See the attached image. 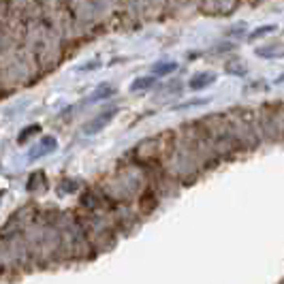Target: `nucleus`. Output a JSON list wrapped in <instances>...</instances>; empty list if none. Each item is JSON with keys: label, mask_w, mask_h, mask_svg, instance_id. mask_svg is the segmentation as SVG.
<instances>
[{"label": "nucleus", "mask_w": 284, "mask_h": 284, "mask_svg": "<svg viewBox=\"0 0 284 284\" xmlns=\"http://www.w3.org/2000/svg\"><path fill=\"white\" fill-rule=\"evenodd\" d=\"M114 114H116V111H111V114H103V116L99 117V120L90 122V128H88V133H96V131H99V128H103V124H105V122L109 120V117L114 116Z\"/></svg>", "instance_id": "nucleus-1"}, {"label": "nucleus", "mask_w": 284, "mask_h": 284, "mask_svg": "<svg viewBox=\"0 0 284 284\" xmlns=\"http://www.w3.org/2000/svg\"><path fill=\"white\" fill-rule=\"evenodd\" d=\"M154 84V77H141V79H137L135 84H133V92H137V90H141V88H150V85Z\"/></svg>", "instance_id": "nucleus-2"}, {"label": "nucleus", "mask_w": 284, "mask_h": 284, "mask_svg": "<svg viewBox=\"0 0 284 284\" xmlns=\"http://www.w3.org/2000/svg\"><path fill=\"white\" fill-rule=\"evenodd\" d=\"M111 94H114V88H111V85H103V88L99 90V94H94L92 99L99 100V99H105V96H111Z\"/></svg>", "instance_id": "nucleus-3"}, {"label": "nucleus", "mask_w": 284, "mask_h": 284, "mask_svg": "<svg viewBox=\"0 0 284 284\" xmlns=\"http://www.w3.org/2000/svg\"><path fill=\"white\" fill-rule=\"evenodd\" d=\"M171 71H175V64L173 62H171V64H158V67L154 68V73H160V75H163V73H171Z\"/></svg>", "instance_id": "nucleus-4"}]
</instances>
